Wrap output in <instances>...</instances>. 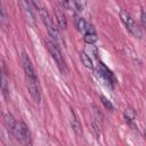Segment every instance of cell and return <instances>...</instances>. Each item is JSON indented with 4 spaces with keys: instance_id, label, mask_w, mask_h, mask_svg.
I'll list each match as a JSON object with an SVG mask.
<instances>
[{
    "instance_id": "6da1fadb",
    "label": "cell",
    "mask_w": 146,
    "mask_h": 146,
    "mask_svg": "<svg viewBox=\"0 0 146 146\" xmlns=\"http://www.w3.org/2000/svg\"><path fill=\"white\" fill-rule=\"evenodd\" d=\"M22 64H23V68L25 72V80H26V87L27 90L31 95V97L34 99V102L39 103L41 95H40V86L38 82V78L35 75V71L34 67L31 63V59L29 58V56L23 52L22 54Z\"/></svg>"
},
{
    "instance_id": "7a4b0ae2",
    "label": "cell",
    "mask_w": 146,
    "mask_h": 146,
    "mask_svg": "<svg viewBox=\"0 0 146 146\" xmlns=\"http://www.w3.org/2000/svg\"><path fill=\"white\" fill-rule=\"evenodd\" d=\"M38 13H39L40 18L42 19L43 24H44L46 27H47V31H48V34H49L51 41H52L55 44H57L58 47L63 46L64 43H63V40H62V38H60L59 30H58V27L55 25V23H54L52 18L50 17L49 13L47 11V9H44L43 7H40V8H38Z\"/></svg>"
},
{
    "instance_id": "3957f363",
    "label": "cell",
    "mask_w": 146,
    "mask_h": 146,
    "mask_svg": "<svg viewBox=\"0 0 146 146\" xmlns=\"http://www.w3.org/2000/svg\"><path fill=\"white\" fill-rule=\"evenodd\" d=\"M46 46H47V49H48L49 54L51 55L52 59L56 62L58 68L63 73H65L66 72V64H65V59H64V57H63V55L60 52L59 47L57 44H55L52 41H49V40L46 41Z\"/></svg>"
},
{
    "instance_id": "277c9868",
    "label": "cell",
    "mask_w": 146,
    "mask_h": 146,
    "mask_svg": "<svg viewBox=\"0 0 146 146\" xmlns=\"http://www.w3.org/2000/svg\"><path fill=\"white\" fill-rule=\"evenodd\" d=\"M120 17H121V21L123 22L124 26L127 27V30L136 38H141V30L140 27L136 24V22L133 21V18L130 16V14L125 10V9H122L120 11Z\"/></svg>"
},
{
    "instance_id": "5b68a950",
    "label": "cell",
    "mask_w": 146,
    "mask_h": 146,
    "mask_svg": "<svg viewBox=\"0 0 146 146\" xmlns=\"http://www.w3.org/2000/svg\"><path fill=\"white\" fill-rule=\"evenodd\" d=\"M13 136L23 145L31 144V132L24 122H17L14 129Z\"/></svg>"
},
{
    "instance_id": "8992f818",
    "label": "cell",
    "mask_w": 146,
    "mask_h": 146,
    "mask_svg": "<svg viewBox=\"0 0 146 146\" xmlns=\"http://www.w3.org/2000/svg\"><path fill=\"white\" fill-rule=\"evenodd\" d=\"M96 72H97V75L99 76V79H102L108 87L113 88V83H114V81H115L114 75H113L112 71L108 70V68L105 66V64H104L103 62H99V63H98Z\"/></svg>"
},
{
    "instance_id": "52a82bcc",
    "label": "cell",
    "mask_w": 146,
    "mask_h": 146,
    "mask_svg": "<svg viewBox=\"0 0 146 146\" xmlns=\"http://www.w3.org/2000/svg\"><path fill=\"white\" fill-rule=\"evenodd\" d=\"M71 125H72V129L74 131V133L80 137L82 135V130H81V125H80V121L76 116V114L74 113L73 110H71Z\"/></svg>"
},
{
    "instance_id": "ba28073f",
    "label": "cell",
    "mask_w": 146,
    "mask_h": 146,
    "mask_svg": "<svg viewBox=\"0 0 146 146\" xmlns=\"http://www.w3.org/2000/svg\"><path fill=\"white\" fill-rule=\"evenodd\" d=\"M3 121H5V125H6L7 130H8V132L13 135L17 121H16V120L14 119V116H13L11 114H9V113H6V114H5V116H3Z\"/></svg>"
},
{
    "instance_id": "9c48e42d",
    "label": "cell",
    "mask_w": 146,
    "mask_h": 146,
    "mask_svg": "<svg viewBox=\"0 0 146 146\" xmlns=\"http://www.w3.org/2000/svg\"><path fill=\"white\" fill-rule=\"evenodd\" d=\"M21 2H22V6H23V8H24V10H25V13L27 15V17L32 22H34V13H33L32 6L30 3V0H21Z\"/></svg>"
},
{
    "instance_id": "30bf717a",
    "label": "cell",
    "mask_w": 146,
    "mask_h": 146,
    "mask_svg": "<svg viewBox=\"0 0 146 146\" xmlns=\"http://www.w3.org/2000/svg\"><path fill=\"white\" fill-rule=\"evenodd\" d=\"M56 18H57V22H58L59 27L63 29V30H65V29L67 27V21H66V17H65L64 13L57 10V11H56Z\"/></svg>"
},
{
    "instance_id": "8fae6325",
    "label": "cell",
    "mask_w": 146,
    "mask_h": 146,
    "mask_svg": "<svg viewBox=\"0 0 146 146\" xmlns=\"http://www.w3.org/2000/svg\"><path fill=\"white\" fill-rule=\"evenodd\" d=\"M80 59H81L82 64H83L87 68H89V70H92V68H94L92 60H91V58L89 57V55H88L87 52H81V54H80Z\"/></svg>"
},
{
    "instance_id": "7c38bea8",
    "label": "cell",
    "mask_w": 146,
    "mask_h": 146,
    "mask_svg": "<svg viewBox=\"0 0 146 146\" xmlns=\"http://www.w3.org/2000/svg\"><path fill=\"white\" fill-rule=\"evenodd\" d=\"M83 39H84V42L88 43V44H94L98 40L96 32H86Z\"/></svg>"
},
{
    "instance_id": "4fadbf2b",
    "label": "cell",
    "mask_w": 146,
    "mask_h": 146,
    "mask_svg": "<svg viewBox=\"0 0 146 146\" xmlns=\"http://www.w3.org/2000/svg\"><path fill=\"white\" fill-rule=\"evenodd\" d=\"M87 25H88V23L86 22V19H84V18H82V17H79V18L76 19V27H78V30H79L80 32H82V31H86V29H87Z\"/></svg>"
},
{
    "instance_id": "5bb4252c",
    "label": "cell",
    "mask_w": 146,
    "mask_h": 146,
    "mask_svg": "<svg viewBox=\"0 0 146 146\" xmlns=\"http://www.w3.org/2000/svg\"><path fill=\"white\" fill-rule=\"evenodd\" d=\"M72 2H73V7L78 11H82L86 7V0H72Z\"/></svg>"
},
{
    "instance_id": "9a60e30c",
    "label": "cell",
    "mask_w": 146,
    "mask_h": 146,
    "mask_svg": "<svg viewBox=\"0 0 146 146\" xmlns=\"http://www.w3.org/2000/svg\"><path fill=\"white\" fill-rule=\"evenodd\" d=\"M1 90H2V95L5 97H7V92H8V88H7V78H6V73H2V82H1Z\"/></svg>"
},
{
    "instance_id": "2e32d148",
    "label": "cell",
    "mask_w": 146,
    "mask_h": 146,
    "mask_svg": "<svg viewBox=\"0 0 146 146\" xmlns=\"http://www.w3.org/2000/svg\"><path fill=\"white\" fill-rule=\"evenodd\" d=\"M100 100H102V103L104 104V106H105L108 111H113V105H112V103H111L105 96L102 95V96H100Z\"/></svg>"
},
{
    "instance_id": "e0dca14e",
    "label": "cell",
    "mask_w": 146,
    "mask_h": 146,
    "mask_svg": "<svg viewBox=\"0 0 146 146\" xmlns=\"http://www.w3.org/2000/svg\"><path fill=\"white\" fill-rule=\"evenodd\" d=\"M86 51L89 52V54H91L94 57H97V55H98V50H97V48H96L94 44H89V46H87Z\"/></svg>"
},
{
    "instance_id": "ac0fdd59",
    "label": "cell",
    "mask_w": 146,
    "mask_h": 146,
    "mask_svg": "<svg viewBox=\"0 0 146 146\" xmlns=\"http://www.w3.org/2000/svg\"><path fill=\"white\" fill-rule=\"evenodd\" d=\"M91 128H92V130H94V132H95V135H96V138L99 139V137H100V135H102V131H100L99 125H98L96 122H92V123H91Z\"/></svg>"
},
{
    "instance_id": "d6986e66",
    "label": "cell",
    "mask_w": 146,
    "mask_h": 146,
    "mask_svg": "<svg viewBox=\"0 0 146 146\" xmlns=\"http://www.w3.org/2000/svg\"><path fill=\"white\" fill-rule=\"evenodd\" d=\"M141 23H143V26L146 29V13L144 10H141Z\"/></svg>"
},
{
    "instance_id": "ffe728a7",
    "label": "cell",
    "mask_w": 146,
    "mask_h": 146,
    "mask_svg": "<svg viewBox=\"0 0 146 146\" xmlns=\"http://www.w3.org/2000/svg\"><path fill=\"white\" fill-rule=\"evenodd\" d=\"M5 21H6V15H5V8L2 7V9H1V23L3 24Z\"/></svg>"
},
{
    "instance_id": "44dd1931",
    "label": "cell",
    "mask_w": 146,
    "mask_h": 146,
    "mask_svg": "<svg viewBox=\"0 0 146 146\" xmlns=\"http://www.w3.org/2000/svg\"><path fill=\"white\" fill-rule=\"evenodd\" d=\"M144 136H145V139H146V129L144 130Z\"/></svg>"
}]
</instances>
